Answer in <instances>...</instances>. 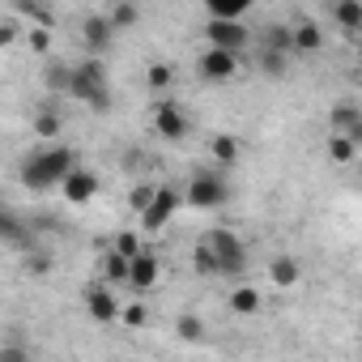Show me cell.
<instances>
[{
    "label": "cell",
    "instance_id": "obj_10",
    "mask_svg": "<svg viewBox=\"0 0 362 362\" xmlns=\"http://www.w3.org/2000/svg\"><path fill=\"white\" fill-rule=\"evenodd\" d=\"M86 311L98 324H115L119 320V303H115V294L107 286H86Z\"/></svg>",
    "mask_w": 362,
    "mask_h": 362
},
{
    "label": "cell",
    "instance_id": "obj_34",
    "mask_svg": "<svg viewBox=\"0 0 362 362\" xmlns=\"http://www.w3.org/2000/svg\"><path fill=\"white\" fill-rule=\"evenodd\" d=\"M22 35H26V43H30L35 56H47V52H52V30H35V26H30V30H22Z\"/></svg>",
    "mask_w": 362,
    "mask_h": 362
},
{
    "label": "cell",
    "instance_id": "obj_21",
    "mask_svg": "<svg viewBox=\"0 0 362 362\" xmlns=\"http://www.w3.org/2000/svg\"><path fill=\"white\" fill-rule=\"evenodd\" d=\"M332 22H337L341 30L358 35V30H362V5H358V0H341V5H332Z\"/></svg>",
    "mask_w": 362,
    "mask_h": 362
},
{
    "label": "cell",
    "instance_id": "obj_12",
    "mask_svg": "<svg viewBox=\"0 0 362 362\" xmlns=\"http://www.w3.org/2000/svg\"><path fill=\"white\" fill-rule=\"evenodd\" d=\"M81 39H86V52H107L115 43V30H111V22L103 13H90L81 22Z\"/></svg>",
    "mask_w": 362,
    "mask_h": 362
},
{
    "label": "cell",
    "instance_id": "obj_28",
    "mask_svg": "<svg viewBox=\"0 0 362 362\" xmlns=\"http://www.w3.org/2000/svg\"><path fill=\"white\" fill-rule=\"evenodd\" d=\"M111 252H115V256H124V260H136L145 247H141V235L124 230V235H115V239H111Z\"/></svg>",
    "mask_w": 362,
    "mask_h": 362
},
{
    "label": "cell",
    "instance_id": "obj_23",
    "mask_svg": "<svg viewBox=\"0 0 362 362\" xmlns=\"http://www.w3.org/2000/svg\"><path fill=\"white\" fill-rule=\"evenodd\" d=\"M328 124H332V136H341V132H349V128H358V124H362V111H358L354 103H341V107H332Z\"/></svg>",
    "mask_w": 362,
    "mask_h": 362
},
{
    "label": "cell",
    "instance_id": "obj_19",
    "mask_svg": "<svg viewBox=\"0 0 362 362\" xmlns=\"http://www.w3.org/2000/svg\"><path fill=\"white\" fill-rule=\"evenodd\" d=\"M103 18H107V22H111V30L119 35V30H132V26L141 22V9L132 5V0H119V5H111Z\"/></svg>",
    "mask_w": 362,
    "mask_h": 362
},
{
    "label": "cell",
    "instance_id": "obj_11",
    "mask_svg": "<svg viewBox=\"0 0 362 362\" xmlns=\"http://www.w3.org/2000/svg\"><path fill=\"white\" fill-rule=\"evenodd\" d=\"M158 277H162V260H158L153 252H141L136 260H128V286H136V290H153Z\"/></svg>",
    "mask_w": 362,
    "mask_h": 362
},
{
    "label": "cell",
    "instance_id": "obj_13",
    "mask_svg": "<svg viewBox=\"0 0 362 362\" xmlns=\"http://www.w3.org/2000/svg\"><path fill=\"white\" fill-rule=\"evenodd\" d=\"M290 39H294V56H311V52H320L324 47V26L320 22H294L290 26Z\"/></svg>",
    "mask_w": 362,
    "mask_h": 362
},
{
    "label": "cell",
    "instance_id": "obj_35",
    "mask_svg": "<svg viewBox=\"0 0 362 362\" xmlns=\"http://www.w3.org/2000/svg\"><path fill=\"white\" fill-rule=\"evenodd\" d=\"M286 64H290V56H273V52H260V69H264L269 77H286Z\"/></svg>",
    "mask_w": 362,
    "mask_h": 362
},
{
    "label": "cell",
    "instance_id": "obj_8",
    "mask_svg": "<svg viewBox=\"0 0 362 362\" xmlns=\"http://www.w3.org/2000/svg\"><path fill=\"white\" fill-rule=\"evenodd\" d=\"M94 192H98V175L86 170V166H73V170L64 175V184H60V197H64L69 205H90Z\"/></svg>",
    "mask_w": 362,
    "mask_h": 362
},
{
    "label": "cell",
    "instance_id": "obj_27",
    "mask_svg": "<svg viewBox=\"0 0 362 362\" xmlns=\"http://www.w3.org/2000/svg\"><path fill=\"white\" fill-rule=\"evenodd\" d=\"M18 13H22V18H30V22H35V30H52V26H56V13H52V9H43V5H30V0H22Z\"/></svg>",
    "mask_w": 362,
    "mask_h": 362
},
{
    "label": "cell",
    "instance_id": "obj_3",
    "mask_svg": "<svg viewBox=\"0 0 362 362\" xmlns=\"http://www.w3.org/2000/svg\"><path fill=\"white\" fill-rule=\"evenodd\" d=\"M201 243L214 252L218 277H243V273H247V247H243V239H239L235 230H209Z\"/></svg>",
    "mask_w": 362,
    "mask_h": 362
},
{
    "label": "cell",
    "instance_id": "obj_32",
    "mask_svg": "<svg viewBox=\"0 0 362 362\" xmlns=\"http://www.w3.org/2000/svg\"><path fill=\"white\" fill-rule=\"evenodd\" d=\"M354 153H358V145H349L345 136H328V158H332V162L345 166V162H354Z\"/></svg>",
    "mask_w": 362,
    "mask_h": 362
},
{
    "label": "cell",
    "instance_id": "obj_22",
    "mask_svg": "<svg viewBox=\"0 0 362 362\" xmlns=\"http://www.w3.org/2000/svg\"><path fill=\"white\" fill-rule=\"evenodd\" d=\"M209 153H214L218 166H235V162H239V136H230V132L214 136V141H209Z\"/></svg>",
    "mask_w": 362,
    "mask_h": 362
},
{
    "label": "cell",
    "instance_id": "obj_26",
    "mask_svg": "<svg viewBox=\"0 0 362 362\" xmlns=\"http://www.w3.org/2000/svg\"><path fill=\"white\" fill-rule=\"evenodd\" d=\"M52 269H56V260H52L47 252H39V247L22 256V273H26V277H47Z\"/></svg>",
    "mask_w": 362,
    "mask_h": 362
},
{
    "label": "cell",
    "instance_id": "obj_14",
    "mask_svg": "<svg viewBox=\"0 0 362 362\" xmlns=\"http://www.w3.org/2000/svg\"><path fill=\"white\" fill-rule=\"evenodd\" d=\"M260 52H273V56H294V39H290V26L286 22H273L260 30Z\"/></svg>",
    "mask_w": 362,
    "mask_h": 362
},
{
    "label": "cell",
    "instance_id": "obj_31",
    "mask_svg": "<svg viewBox=\"0 0 362 362\" xmlns=\"http://www.w3.org/2000/svg\"><path fill=\"white\" fill-rule=\"evenodd\" d=\"M119 320H124L128 328H145V324H149V307H145V303H124V307H119Z\"/></svg>",
    "mask_w": 362,
    "mask_h": 362
},
{
    "label": "cell",
    "instance_id": "obj_1",
    "mask_svg": "<svg viewBox=\"0 0 362 362\" xmlns=\"http://www.w3.org/2000/svg\"><path fill=\"white\" fill-rule=\"evenodd\" d=\"M73 166H77V158H73L69 145H43V149H35L22 162L18 179H22V188H30V192H52V188L64 184V175Z\"/></svg>",
    "mask_w": 362,
    "mask_h": 362
},
{
    "label": "cell",
    "instance_id": "obj_4",
    "mask_svg": "<svg viewBox=\"0 0 362 362\" xmlns=\"http://www.w3.org/2000/svg\"><path fill=\"white\" fill-rule=\"evenodd\" d=\"M226 201H230V184L214 170L192 175V184L184 188V205H192V209H222Z\"/></svg>",
    "mask_w": 362,
    "mask_h": 362
},
{
    "label": "cell",
    "instance_id": "obj_16",
    "mask_svg": "<svg viewBox=\"0 0 362 362\" xmlns=\"http://www.w3.org/2000/svg\"><path fill=\"white\" fill-rule=\"evenodd\" d=\"M69 81H73V64H64V60H52V64L43 69V86H47V94H52V98L69 94Z\"/></svg>",
    "mask_w": 362,
    "mask_h": 362
},
{
    "label": "cell",
    "instance_id": "obj_7",
    "mask_svg": "<svg viewBox=\"0 0 362 362\" xmlns=\"http://www.w3.org/2000/svg\"><path fill=\"white\" fill-rule=\"evenodd\" d=\"M205 39H209L214 52H235L239 56V47H247L252 30L243 22H205Z\"/></svg>",
    "mask_w": 362,
    "mask_h": 362
},
{
    "label": "cell",
    "instance_id": "obj_37",
    "mask_svg": "<svg viewBox=\"0 0 362 362\" xmlns=\"http://www.w3.org/2000/svg\"><path fill=\"white\" fill-rule=\"evenodd\" d=\"M18 35H22V26H18V22H0V52L13 47V43H18Z\"/></svg>",
    "mask_w": 362,
    "mask_h": 362
},
{
    "label": "cell",
    "instance_id": "obj_20",
    "mask_svg": "<svg viewBox=\"0 0 362 362\" xmlns=\"http://www.w3.org/2000/svg\"><path fill=\"white\" fill-rule=\"evenodd\" d=\"M98 273H103V286H107V290H111V286H124V281H128V260H124V256H115V252L107 247V256H103Z\"/></svg>",
    "mask_w": 362,
    "mask_h": 362
},
{
    "label": "cell",
    "instance_id": "obj_30",
    "mask_svg": "<svg viewBox=\"0 0 362 362\" xmlns=\"http://www.w3.org/2000/svg\"><path fill=\"white\" fill-rule=\"evenodd\" d=\"M175 332H179V341H192V345L205 341V324H201L197 315H179V320H175Z\"/></svg>",
    "mask_w": 362,
    "mask_h": 362
},
{
    "label": "cell",
    "instance_id": "obj_6",
    "mask_svg": "<svg viewBox=\"0 0 362 362\" xmlns=\"http://www.w3.org/2000/svg\"><path fill=\"white\" fill-rule=\"evenodd\" d=\"M179 205H184V197H179L175 188H158V192H153V201H149V209L141 214V230H145V235H158V230L175 218V209H179Z\"/></svg>",
    "mask_w": 362,
    "mask_h": 362
},
{
    "label": "cell",
    "instance_id": "obj_5",
    "mask_svg": "<svg viewBox=\"0 0 362 362\" xmlns=\"http://www.w3.org/2000/svg\"><path fill=\"white\" fill-rule=\"evenodd\" d=\"M153 132H158L162 141H184V136L192 132V119L179 111L170 98H158V103H153Z\"/></svg>",
    "mask_w": 362,
    "mask_h": 362
},
{
    "label": "cell",
    "instance_id": "obj_17",
    "mask_svg": "<svg viewBox=\"0 0 362 362\" xmlns=\"http://www.w3.org/2000/svg\"><path fill=\"white\" fill-rule=\"evenodd\" d=\"M269 277H273V286L290 290V286H298V277H303V264H298L294 256H277V260L269 264Z\"/></svg>",
    "mask_w": 362,
    "mask_h": 362
},
{
    "label": "cell",
    "instance_id": "obj_2",
    "mask_svg": "<svg viewBox=\"0 0 362 362\" xmlns=\"http://www.w3.org/2000/svg\"><path fill=\"white\" fill-rule=\"evenodd\" d=\"M69 94H73L77 103L94 107V111H107V107H111V86H107V69H103V60L86 56L81 64H73Z\"/></svg>",
    "mask_w": 362,
    "mask_h": 362
},
{
    "label": "cell",
    "instance_id": "obj_25",
    "mask_svg": "<svg viewBox=\"0 0 362 362\" xmlns=\"http://www.w3.org/2000/svg\"><path fill=\"white\" fill-rule=\"evenodd\" d=\"M170 81H175V69H170V64H162V60H153V64L145 69V86H149L153 94H162V90H170Z\"/></svg>",
    "mask_w": 362,
    "mask_h": 362
},
{
    "label": "cell",
    "instance_id": "obj_15",
    "mask_svg": "<svg viewBox=\"0 0 362 362\" xmlns=\"http://www.w3.org/2000/svg\"><path fill=\"white\" fill-rule=\"evenodd\" d=\"M60 128H64V115L56 111V98H47V103L39 107V115H35V136L56 141V136H60Z\"/></svg>",
    "mask_w": 362,
    "mask_h": 362
},
{
    "label": "cell",
    "instance_id": "obj_24",
    "mask_svg": "<svg viewBox=\"0 0 362 362\" xmlns=\"http://www.w3.org/2000/svg\"><path fill=\"white\" fill-rule=\"evenodd\" d=\"M247 13V0H209V22H239Z\"/></svg>",
    "mask_w": 362,
    "mask_h": 362
},
{
    "label": "cell",
    "instance_id": "obj_29",
    "mask_svg": "<svg viewBox=\"0 0 362 362\" xmlns=\"http://www.w3.org/2000/svg\"><path fill=\"white\" fill-rule=\"evenodd\" d=\"M192 273H197V277H218V260H214V252H209L205 243L192 247Z\"/></svg>",
    "mask_w": 362,
    "mask_h": 362
},
{
    "label": "cell",
    "instance_id": "obj_33",
    "mask_svg": "<svg viewBox=\"0 0 362 362\" xmlns=\"http://www.w3.org/2000/svg\"><path fill=\"white\" fill-rule=\"evenodd\" d=\"M153 192H158L153 184H136V188L128 192V209H136V214H145V209H149V201H153Z\"/></svg>",
    "mask_w": 362,
    "mask_h": 362
},
{
    "label": "cell",
    "instance_id": "obj_36",
    "mask_svg": "<svg viewBox=\"0 0 362 362\" xmlns=\"http://www.w3.org/2000/svg\"><path fill=\"white\" fill-rule=\"evenodd\" d=\"M0 362H30V349L22 341H5L0 345Z\"/></svg>",
    "mask_w": 362,
    "mask_h": 362
},
{
    "label": "cell",
    "instance_id": "obj_18",
    "mask_svg": "<svg viewBox=\"0 0 362 362\" xmlns=\"http://www.w3.org/2000/svg\"><path fill=\"white\" fill-rule=\"evenodd\" d=\"M226 307H230L235 315H256L264 303H260V290H256V286H235L230 298H226Z\"/></svg>",
    "mask_w": 362,
    "mask_h": 362
},
{
    "label": "cell",
    "instance_id": "obj_9",
    "mask_svg": "<svg viewBox=\"0 0 362 362\" xmlns=\"http://www.w3.org/2000/svg\"><path fill=\"white\" fill-rule=\"evenodd\" d=\"M197 69H201V77L205 81H230V77H239V56L235 52H205L201 60H197Z\"/></svg>",
    "mask_w": 362,
    "mask_h": 362
}]
</instances>
